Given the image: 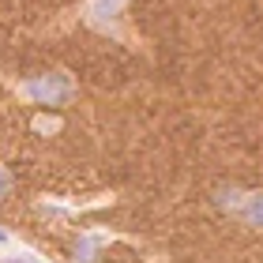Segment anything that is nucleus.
Instances as JSON below:
<instances>
[{"label":"nucleus","mask_w":263,"mask_h":263,"mask_svg":"<svg viewBox=\"0 0 263 263\" xmlns=\"http://www.w3.org/2000/svg\"><path fill=\"white\" fill-rule=\"evenodd\" d=\"M23 94H27V98H38L42 105H64L71 98V79L61 76V71H57V76H42V79L27 83Z\"/></svg>","instance_id":"1"},{"label":"nucleus","mask_w":263,"mask_h":263,"mask_svg":"<svg viewBox=\"0 0 263 263\" xmlns=\"http://www.w3.org/2000/svg\"><path fill=\"white\" fill-rule=\"evenodd\" d=\"M241 214L252 226H263V196H248L245 203H241Z\"/></svg>","instance_id":"2"},{"label":"nucleus","mask_w":263,"mask_h":263,"mask_svg":"<svg viewBox=\"0 0 263 263\" xmlns=\"http://www.w3.org/2000/svg\"><path fill=\"white\" fill-rule=\"evenodd\" d=\"M121 4H124V0H94V15H98V19H109V15L121 11Z\"/></svg>","instance_id":"3"},{"label":"nucleus","mask_w":263,"mask_h":263,"mask_svg":"<svg viewBox=\"0 0 263 263\" xmlns=\"http://www.w3.org/2000/svg\"><path fill=\"white\" fill-rule=\"evenodd\" d=\"M8 188H11V177H8V170H0V196H8Z\"/></svg>","instance_id":"4"},{"label":"nucleus","mask_w":263,"mask_h":263,"mask_svg":"<svg viewBox=\"0 0 263 263\" xmlns=\"http://www.w3.org/2000/svg\"><path fill=\"white\" fill-rule=\"evenodd\" d=\"M4 241H8V233H4V230H0V245H4Z\"/></svg>","instance_id":"5"},{"label":"nucleus","mask_w":263,"mask_h":263,"mask_svg":"<svg viewBox=\"0 0 263 263\" xmlns=\"http://www.w3.org/2000/svg\"><path fill=\"white\" fill-rule=\"evenodd\" d=\"M11 263H34V259H11Z\"/></svg>","instance_id":"6"}]
</instances>
